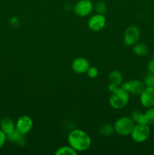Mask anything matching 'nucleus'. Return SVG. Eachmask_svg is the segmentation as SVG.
<instances>
[{"mask_svg":"<svg viewBox=\"0 0 154 155\" xmlns=\"http://www.w3.org/2000/svg\"><path fill=\"white\" fill-rule=\"evenodd\" d=\"M68 143L77 152L85 151L91 145V136L85 131L80 129L72 130L68 135Z\"/></svg>","mask_w":154,"mask_h":155,"instance_id":"nucleus-1","label":"nucleus"},{"mask_svg":"<svg viewBox=\"0 0 154 155\" xmlns=\"http://www.w3.org/2000/svg\"><path fill=\"white\" fill-rule=\"evenodd\" d=\"M129 101V93L125 91L122 86L116 88L111 92L110 97V105L116 110H119L125 107Z\"/></svg>","mask_w":154,"mask_h":155,"instance_id":"nucleus-2","label":"nucleus"},{"mask_svg":"<svg viewBox=\"0 0 154 155\" xmlns=\"http://www.w3.org/2000/svg\"><path fill=\"white\" fill-rule=\"evenodd\" d=\"M134 125L135 124L131 117L124 116L118 118L113 127H114L115 133L121 136H127L131 135Z\"/></svg>","mask_w":154,"mask_h":155,"instance_id":"nucleus-3","label":"nucleus"},{"mask_svg":"<svg viewBox=\"0 0 154 155\" xmlns=\"http://www.w3.org/2000/svg\"><path fill=\"white\" fill-rule=\"evenodd\" d=\"M150 135V128L148 124H135L131 133V139L137 143H142L148 139Z\"/></svg>","mask_w":154,"mask_h":155,"instance_id":"nucleus-4","label":"nucleus"},{"mask_svg":"<svg viewBox=\"0 0 154 155\" xmlns=\"http://www.w3.org/2000/svg\"><path fill=\"white\" fill-rule=\"evenodd\" d=\"M140 37V30L138 27L134 25L129 26L125 30L123 36L124 43L127 46H132L137 43Z\"/></svg>","mask_w":154,"mask_h":155,"instance_id":"nucleus-5","label":"nucleus"},{"mask_svg":"<svg viewBox=\"0 0 154 155\" xmlns=\"http://www.w3.org/2000/svg\"><path fill=\"white\" fill-rule=\"evenodd\" d=\"M121 86L128 93H131L134 95H140L146 87L143 81L139 80H128L125 83H122Z\"/></svg>","mask_w":154,"mask_h":155,"instance_id":"nucleus-6","label":"nucleus"},{"mask_svg":"<svg viewBox=\"0 0 154 155\" xmlns=\"http://www.w3.org/2000/svg\"><path fill=\"white\" fill-rule=\"evenodd\" d=\"M94 5L91 0H79L74 6V13L79 17H86L91 13Z\"/></svg>","mask_w":154,"mask_h":155,"instance_id":"nucleus-7","label":"nucleus"},{"mask_svg":"<svg viewBox=\"0 0 154 155\" xmlns=\"http://www.w3.org/2000/svg\"><path fill=\"white\" fill-rule=\"evenodd\" d=\"M15 125L16 130L18 132L24 135H27L33 129V119L28 115H23L17 120Z\"/></svg>","mask_w":154,"mask_h":155,"instance_id":"nucleus-8","label":"nucleus"},{"mask_svg":"<svg viewBox=\"0 0 154 155\" xmlns=\"http://www.w3.org/2000/svg\"><path fill=\"white\" fill-rule=\"evenodd\" d=\"M106 25V18L101 14L93 15L88 21V26L91 30L94 32H98L102 30Z\"/></svg>","mask_w":154,"mask_h":155,"instance_id":"nucleus-9","label":"nucleus"},{"mask_svg":"<svg viewBox=\"0 0 154 155\" xmlns=\"http://www.w3.org/2000/svg\"><path fill=\"white\" fill-rule=\"evenodd\" d=\"M140 104L144 107H154V87L146 86L140 95Z\"/></svg>","mask_w":154,"mask_h":155,"instance_id":"nucleus-10","label":"nucleus"},{"mask_svg":"<svg viewBox=\"0 0 154 155\" xmlns=\"http://www.w3.org/2000/svg\"><path fill=\"white\" fill-rule=\"evenodd\" d=\"M72 71L78 74H86L88 68H90V63L86 58L83 57H79L74 59L71 64Z\"/></svg>","mask_w":154,"mask_h":155,"instance_id":"nucleus-11","label":"nucleus"},{"mask_svg":"<svg viewBox=\"0 0 154 155\" xmlns=\"http://www.w3.org/2000/svg\"><path fill=\"white\" fill-rule=\"evenodd\" d=\"M0 129L8 136L16 130V125L11 118L5 117L0 121Z\"/></svg>","mask_w":154,"mask_h":155,"instance_id":"nucleus-12","label":"nucleus"},{"mask_svg":"<svg viewBox=\"0 0 154 155\" xmlns=\"http://www.w3.org/2000/svg\"><path fill=\"white\" fill-rule=\"evenodd\" d=\"M24 136H25V135L22 134V133H21L20 132H18V130H16L12 133L8 135L7 140L12 142V143L17 144V145H20V146H23V145H25L26 143V139Z\"/></svg>","mask_w":154,"mask_h":155,"instance_id":"nucleus-13","label":"nucleus"},{"mask_svg":"<svg viewBox=\"0 0 154 155\" xmlns=\"http://www.w3.org/2000/svg\"><path fill=\"white\" fill-rule=\"evenodd\" d=\"M109 83L116 86H121L123 83V77L122 74L118 71H113L110 73L108 77Z\"/></svg>","mask_w":154,"mask_h":155,"instance_id":"nucleus-14","label":"nucleus"},{"mask_svg":"<svg viewBox=\"0 0 154 155\" xmlns=\"http://www.w3.org/2000/svg\"><path fill=\"white\" fill-rule=\"evenodd\" d=\"M149 48L146 44L143 43V42H138L134 44L133 45V52L137 56L140 57H143L145 56L148 53Z\"/></svg>","mask_w":154,"mask_h":155,"instance_id":"nucleus-15","label":"nucleus"},{"mask_svg":"<svg viewBox=\"0 0 154 155\" xmlns=\"http://www.w3.org/2000/svg\"><path fill=\"white\" fill-rule=\"evenodd\" d=\"M98 132H99V133L101 136H104V137H109V136H112L115 132L114 127L110 124H102L99 127Z\"/></svg>","mask_w":154,"mask_h":155,"instance_id":"nucleus-16","label":"nucleus"},{"mask_svg":"<svg viewBox=\"0 0 154 155\" xmlns=\"http://www.w3.org/2000/svg\"><path fill=\"white\" fill-rule=\"evenodd\" d=\"M77 153L78 152L70 145H66L57 148L54 154L55 155H76Z\"/></svg>","mask_w":154,"mask_h":155,"instance_id":"nucleus-17","label":"nucleus"},{"mask_svg":"<svg viewBox=\"0 0 154 155\" xmlns=\"http://www.w3.org/2000/svg\"><path fill=\"white\" fill-rule=\"evenodd\" d=\"M131 119L135 124H146L144 119V113L139 110H135L132 112L131 116Z\"/></svg>","mask_w":154,"mask_h":155,"instance_id":"nucleus-18","label":"nucleus"},{"mask_svg":"<svg viewBox=\"0 0 154 155\" xmlns=\"http://www.w3.org/2000/svg\"><path fill=\"white\" fill-rule=\"evenodd\" d=\"M144 119L145 123L149 126L154 124V107H149L144 112Z\"/></svg>","mask_w":154,"mask_h":155,"instance_id":"nucleus-19","label":"nucleus"},{"mask_svg":"<svg viewBox=\"0 0 154 155\" xmlns=\"http://www.w3.org/2000/svg\"><path fill=\"white\" fill-rule=\"evenodd\" d=\"M95 9L97 13L101 14V15H104L107 12V5L103 1H98L95 3Z\"/></svg>","mask_w":154,"mask_h":155,"instance_id":"nucleus-20","label":"nucleus"},{"mask_svg":"<svg viewBox=\"0 0 154 155\" xmlns=\"http://www.w3.org/2000/svg\"><path fill=\"white\" fill-rule=\"evenodd\" d=\"M145 86L147 87H154V74L153 73H149L145 77L143 80Z\"/></svg>","mask_w":154,"mask_h":155,"instance_id":"nucleus-21","label":"nucleus"},{"mask_svg":"<svg viewBox=\"0 0 154 155\" xmlns=\"http://www.w3.org/2000/svg\"><path fill=\"white\" fill-rule=\"evenodd\" d=\"M86 74H87L88 77L89 78L95 79L98 76V74H99V71H98V68H95V67L90 66V68H88V70L87 71Z\"/></svg>","mask_w":154,"mask_h":155,"instance_id":"nucleus-22","label":"nucleus"},{"mask_svg":"<svg viewBox=\"0 0 154 155\" xmlns=\"http://www.w3.org/2000/svg\"><path fill=\"white\" fill-rule=\"evenodd\" d=\"M9 24H10L11 27H14V28H18L20 26L19 19L18 18H16V17H13L9 21Z\"/></svg>","mask_w":154,"mask_h":155,"instance_id":"nucleus-23","label":"nucleus"},{"mask_svg":"<svg viewBox=\"0 0 154 155\" xmlns=\"http://www.w3.org/2000/svg\"><path fill=\"white\" fill-rule=\"evenodd\" d=\"M6 141H7V136H6L5 133L0 129V149L4 146Z\"/></svg>","mask_w":154,"mask_h":155,"instance_id":"nucleus-24","label":"nucleus"},{"mask_svg":"<svg viewBox=\"0 0 154 155\" xmlns=\"http://www.w3.org/2000/svg\"><path fill=\"white\" fill-rule=\"evenodd\" d=\"M147 70L149 73H153L154 74V58L152 59L147 64Z\"/></svg>","mask_w":154,"mask_h":155,"instance_id":"nucleus-25","label":"nucleus"},{"mask_svg":"<svg viewBox=\"0 0 154 155\" xmlns=\"http://www.w3.org/2000/svg\"><path fill=\"white\" fill-rule=\"evenodd\" d=\"M152 27H153V28H154V23H153V25H152Z\"/></svg>","mask_w":154,"mask_h":155,"instance_id":"nucleus-26","label":"nucleus"},{"mask_svg":"<svg viewBox=\"0 0 154 155\" xmlns=\"http://www.w3.org/2000/svg\"><path fill=\"white\" fill-rule=\"evenodd\" d=\"M153 58H154V53H153Z\"/></svg>","mask_w":154,"mask_h":155,"instance_id":"nucleus-27","label":"nucleus"}]
</instances>
